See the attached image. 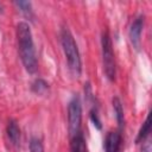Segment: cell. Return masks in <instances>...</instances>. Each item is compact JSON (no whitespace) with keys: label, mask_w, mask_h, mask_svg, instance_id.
Here are the masks:
<instances>
[{"label":"cell","mask_w":152,"mask_h":152,"mask_svg":"<svg viewBox=\"0 0 152 152\" xmlns=\"http://www.w3.org/2000/svg\"><path fill=\"white\" fill-rule=\"evenodd\" d=\"M15 5L20 8V11L27 15V17H31L32 15V8H31V4L28 1H17Z\"/></svg>","instance_id":"cell-11"},{"label":"cell","mask_w":152,"mask_h":152,"mask_svg":"<svg viewBox=\"0 0 152 152\" xmlns=\"http://www.w3.org/2000/svg\"><path fill=\"white\" fill-rule=\"evenodd\" d=\"M101 46H102V61H103V70L106 76L110 80H115L116 69H115V59H114V52H113V45L110 37L108 32L102 33L101 38Z\"/></svg>","instance_id":"cell-3"},{"label":"cell","mask_w":152,"mask_h":152,"mask_svg":"<svg viewBox=\"0 0 152 152\" xmlns=\"http://www.w3.org/2000/svg\"><path fill=\"white\" fill-rule=\"evenodd\" d=\"M113 108H114V113H115L118 124L120 127H122V125H124V109H122L121 101L118 97L113 99Z\"/></svg>","instance_id":"cell-10"},{"label":"cell","mask_w":152,"mask_h":152,"mask_svg":"<svg viewBox=\"0 0 152 152\" xmlns=\"http://www.w3.org/2000/svg\"><path fill=\"white\" fill-rule=\"evenodd\" d=\"M90 119H91V121H93V124H94V126L97 128V129H101V121H100V119H99V115H97V112L96 110H91L90 112Z\"/></svg>","instance_id":"cell-14"},{"label":"cell","mask_w":152,"mask_h":152,"mask_svg":"<svg viewBox=\"0 0 152 152\" xmlns=\"http://www.w3.org/2000/svg\"><path fill=\"white\" fill-rule=\"evenodd\" d=\"M145 141V144H144V146H142V148H141V152H151V141L147 139H145L144 140Z\"/></svg>","instance_id":"cell-15"},{"label":"cell","mask_w":152,"mask_h":152,"mask_svg":"<svg viewBox=\"0 0 152 152\" xmlns=\"http://www.w3.org/2000/svg\"><path fill=\"white\" fill-rule=\"evenodd\" d=\"M121 142H122V138L119 132H109L106 135L103 142L104 152H120Z\"/></svg>","instance_id":"cell-6"},{"label":"cell","mask_w":152,"mask_h":152,"mask_svg":"<svg viewBox=\"0 0 152 152\" xmlns=\"http://www.w3.org/2000/svg\"><path fill=\"white\" fill-rule=\"evenodd\" d=\"M71 152H88L86 140L83 138L82 132L71 137Z\"/></svg>","instance_id":"cell-8"},{"label":"cell","mask_w":152,"mask_h":152,"mask_svg":"<svg viewBox=\"0 0 152 152\" xmlns=\"http://www.w3.org/2000/svg\"><path fill=\"white\" fill-rule=\"evenodd\" d=\"M7 137L12 145L19 146L20 144V129L18 127V124L15 120H10L7 125Z\"/></svg>","instance_id":"cell-7"},{"label":"cell","mask_w":152,"mask_h":152,"mask_svg":"<svg viewBox=\"0 0 152 152\" xmlns=\"http://www.w3.org/2000/svg\"><path fill=\"white\" fill-rule=\"evenodd\" d=\"M17 38L19 46V55L24 68L27 72L33 74L37 70V57L34 44L32 39V33L28 24L21 21L17 26Z\"/></svg>","instance_id":"cell-1"},{"label":"cell","mask_w":152,"mask_h":152,"mask_svg":"<svg viewBox=\"0 0 152 152\" xmlns=\"http://www.w3.org/2000/svg\"><path fill=\"white\" fill-rule=\"evenodd\" d=\"M30 150H31V152H44L43 145H42L40 140L37 139V138H32L31 139V141H30Z\"/></svg>","instance_id":"cell-12"},{"label":"cell","mask_w":152,"mask_h":152,"mask_svg":"<svg viewBox=\"0 0 152 152\" xmlns=\"http://www.w3.org/2000/svg\"><path fill=\"white\" fill-rule=\"evenodd\" d=\"M33 90L36 91V93H38V94H42V93H44L46 89H48V83L45 82V81H43V80H37L34 83H33Z\"/></svg>","instance_id":"cell-13"},{"label":"cell","mask_w":152,"mask_h":152,"mask_svg":"<svg viewBox=\"0 0 152 152\" xmlns=\"http://www.w3.org/2000/svg\"><path fill=\"white\" fill-rule=\"evenodd\" d=\"M142 27H144V15H140L133 21L129 28V39L133 48L137 50H139L140 48V37H141Z\"/></svg>","instance_id":"cell-5"},{"label":"cell","mask_w":152,"mask_h":152,"mask_svg":"<svg viewBox=\"0 0 152 152\" xmlns=\"http://www.w3.org/2000/svg\"><path fill=\"white\" fill-rule=\"evenodd\" d=\"M150 129H151V115L148 114L147 118H146V120H145V122L142 124V126H141L139 133H138V137H137L135 141H137V142H139V141H144V140L148 137V134H150Z\"/></svg>","instance_id":"cell-9"},{"label":"cell","mask_w":152,"mask_h":152,"mask_svg":"<svg viewBox=\"0 0 152 152\" xmlns=\"http://www.w3.org/2000/svg\"><path fill=\"white\" fill-rule=\"evenodd\" d=\"M68 122L70 138L81 133V122H82V106L78 96H74L68 106Z\"/></svg>","instance_id":"cell-4"},{"label":"cell","mask_w":152,"mask_h":152,"mask_svg":"<svg viewBox=\"0 0 152 152\" xmlns=\"http://www.w3.org/2000/svg\"><path fill=\"white\" fill-rule=\"evenodd\" d=\"M61 42L63 46V51L69 65V69L75 76H80L81 70H82V64H81V57L80 52L77 49V44L70 33L68 28H64L61 33Z\"/></svg>","instance_id":"cell-2"}]
</instances>
